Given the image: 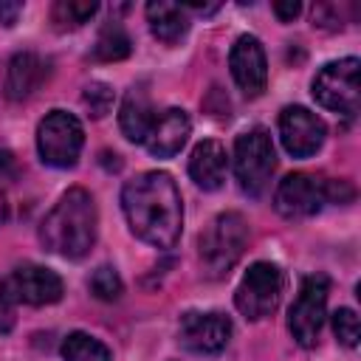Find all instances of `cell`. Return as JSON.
Listing matches in <instances>:
<instances>
[{
    "label": "cell",
    "mask_w": 361,
    "mask_h": 361,
    "mask_svg": "<svg viewBox=\"0 0 361 361\" xmlns=\"http://www.w3.org/2000/svg\"><path fill=\"white\" fill-rule=\"evenodd\" d=\"M62 358L65 361H110V350L87 333H71L62 344Z\"/></svg>",
    "instance_id": "cell-20"
},
{
    "label": "cell",
    "mask_w": 361,
    "mask_h": 361,
    "mask_svg": "<svg viewBox=\"0 0 361 361\" xmlns=\"http://www.w3.org/2000/svg\"><path fill=\"white\" fill-rule=\"evenodd\" d=\"M45 79H48V62L39 54H31V51L14 54L6 71V96L11 102H23L34 96Z\"/></svg>",
    "instance_id": "cell-15"
},
{
    "label": "cell",
    "mask_w": 361,
    "mask_h": 361,
    "mask_svg": "<svg viewBox=\"0 0 361 361\" xmlns=\"http://www.w3.org/2000/svg\"><path fill=\"white\" fill-rule=\"evenodd\" d=\"M11 327H14V305H11L8 285L0 279V336H6Z\"/></svg>",
    "instance_id": "cell-25"
},
{
    "label": "cell",
    "mask_w": 361,
    "mask_h": 361,
    "mask_svg": "<svg viewBox=\"0 0 361 361\" xmlns=\"http://www.w3.org/2000/svg\"><path fill=\"white\" fill-rule=\"evenodd\" d=\"M96 11H99V3H93V0H59V3L54 6L51 17H54L56 28L65 31V28H79V25H85Z\"/></svg>",
    "instance_id": "cell-21"
},
{
    "label": "cell",
    "mask_w": 361,
    "mask_h": 361,
    "mask_svg": "<svg viewBox=\"0 0 361 361\" xmlns=\"http://www.w3.org/2000/svg\"><path fill=\"white\" fill-rule=\"evenodd\" d=\"M324 135H327L324 121L307 107L293 104L279 113V138L293 158H310L313 152H319L324 144Z\"/></svg>",
    "instance_id": "cell-10"
},
{
    "label": "cell",
    "mask_w": 361,
    "mask_h": 361,
    "mask_svg": "<svg viewBox=\"0 0 361 361\" xmlns=\"http://www.w3.org/2000/svg\"><path fill=\"white\" fill-rule=\"evenodd\" d=\"M228 68H231V76L245 96H259L265 90L268 59H265L262 42L257 37H251V34L237 37V42L231 45V54H228Z\"/></svg>",
    "instance_id": "cell-11"
},
{
    "label": "cell",
    "mask_w": 361,
    "mask_h": 361,
    "mask_svg": "<svg viewBox=\"0 0 361 361\" xmlns=\"http://www.w3.org/2000/svg\"><path fill=\"white\" fill-rule=\"evenodd\" d=\"M20 11H23V3H6V0H0V23L3 25H14L17 17H20Z\"/></svg>",
    "instance_id": "cell-27"
},
{
    "label": "cell",
    "mask_w": 361,
    "mask_h": 361,
    "mask_svg": "<svg viewBox=\"0 0 361 361\" xmlns=\"http://www.w3.org/2000/svg\"><path fill=\"white\" fill-rule=\"evenodd\" d=\"M8 220V203H6V195L0 192V226Z\"/></svg>",
    "instance_id": "cell-29"
},
{
    "label": "cell",
    "mask_w": 361,
    "mask_h": 361,
    "mask_svg": "<svg viewBox=\"0 0 361 361\" xmlns=\"http://www.w3.org/2000/svg\"><path fill=\"white\" fill-rule=\"evenodd\" d=\"M248 243V223L240 212L217 214L200 234V262L212 276H223L245 251Z\"/></svg>",
    "instance_id": "cell-3"
},
{
    "label": "cell",
    "mask_w": 361,
    "mask_h": 361,
    "mask_svg": "<svg viewBox=\"0 0 361 361\" xmlns=\"http://www.w3.org/2000/svg\"><path fill=\"white\" fill-rule=\"evenodd\" d=\"M333 333H336V338H338L344 347H355V344H358V336H361V324H358L355 310L338 307V310L333 313Z\"/></svg>",
    "instance_id": "cell-24"
},
{
    "label": "cell",
    "mask_w": 361,
    "mask_h": 361,
    "mask_svg": "<svg viewBox=\"0 0 361 361\" xmlns=\"http://www.w3.org/2000/svg\"><path fill=\"white\" fill-rule=\"evenodd\" d=\"M87 288H90V293H93L96 299H102V302H113V299H118L121 290H124L121 276H118L116 268H110V265L96 268V271L90 274V279H87Z\"/></svg>",
    "instance_id": "cell-22"
},
{
    "label": "cell",
    "mask_w": 361,
    "mask_h": 361,
    "mask_svg": "<svg viewBox=\"0 0 361 361\" xmlns=\"http://www.w3.org/2000/svg\"><path fill=\"white\" fill-rule=\"evenodd\" d=\"M226 169H228V155L226 147L214 138L200 141L192 155H189V178L203 189V192H214L223 186L226 180Z\"/></svg>",
    "instance_id": "cell-16"
},
{
    "label": "cell",
    "mask_w": 361,
    "mask_h": 361,
    "mask_svg": "<svg viewBox=\"0 0 361 361\" xmlns=\"http://www.w3.org/2000/svg\"><path fill=\"white\" fill-rule=\"evenodd\" d=\"M82 104L87 107V113H90L93 118L107 116L110 107H113V90H110V85H104V82H90V85L85 87V93H82Z\"/></svg>",
    "instance_id": "cell-23"
},
{
    "label": "cell",
    "mask_w": 361,
    "mask_h": 361,
    "mask_svg": "<svg viewBox=\"0 0 361 361\" xmlns=\"http://www.w3.org/2000/svg\"><path fill=\"white\" fill-rule=\"evenodd\" d=\"M152 121H155V110H152V102L147 96V90L138 85V87H130L124 102H121V113H118V124H121V133L135 141V144H144L149 130H152Z\"/></svg>",
    "instance_id": "cell-17"
},
{
    "label": "cell",
    "mask_w": 361,
    "mask_h": 361,
    "mask_svg": "<svg viewBox=\"0 0 361 361\" xmlns=\"http://www.w3.org/2000/svg\"><path fill=\"white\" fill-rule=\"evenodd\" d=\"M96 203L87 189H68L39 226V240L51 254L82 259L96 243Z\"/></svg>",
    "instance_id": "cell-2"
},
{
    "label": "cell",
    "mask_w": 361,
    "mask_h": 361,
    "mask_svg": "<svg viewBox=\"0 0 361 361\" xmlns=\"http://www.w3.org/2000/svg\"><path fill=\"white\" fill-rule=\"evenodd\" d=\"M8 293L25 305H54L62 299L65 285L59 279V274H54L45 265H17L11 279H8Z\"/></svg>",
    "instance_id": "cell-12"
},
{
    "label": "cell",
    "mask_w": 361,
    "mask_h": 361,
    "mask_svg": "<svg viewBox=\"0 0 361 361\" xmlns=\"http://www.w3.org/2000/svg\"><path fill=\"white\" fill-rule=\"evenodd\" d=\"M0 178H17V161L8 149H0Z\"/></svg>",
    "instance_id": "cell-28"
},
{
    "label": "cell",
    "mask_w": 361,
    "mask_h": 361,
    "mask_svg": "<svg viewBox=\"0 0 361 361\" xmlns=\"http://www.w3.org/2000/svg\"><path fill=\"white\" fill-rule=\"evenodd\" d=\"M299 11H302V6H299L296 0H288V3H274V14H276L282 23H290L293 17H299Z\"/></svg>",
    "instance_id": "cell-26"
},
{
    "label": "cell",
    "mask_w": 361,
    "mask_h": 361,
    "mask_svg": "<svg viewBox=\"0 0 361 361\" xmlns=\"http://www.w3.org/2000/svg\"><path fill=\"white\" fill-rule=\"evenodd\" d=\"M189 133H192V121H189L186 110L169 107L161 116H155L152 130H149V135H147L144 144H147L149 155H155V158H172L186 144Z\"/></svg>",
    "instance_id": "cell-14"
},
{
    "label": "cell",
    "mask_w": 361,
    "mask_h": 361,
    "mask_svg": "<svg viewBox=\"0 0 361 361\" xmlns=\"http://www.w3.org/2000/svg\"><path fill=\"white\" fill-rule=\"evenodd\" d=\"M121 209L138 240L155 248H172L180 240L183 203L169 172L155 169L127 180L121 189Z\"/></svg>",
    "instance_id": "cell-1"
},
{
    "label": "cell",
    "mask_w": 361,
    "mask_h": 361,
    "mask_svg": "<svg viewBox=\"0 0 361 361\" xmlns=\"http://www.w3.org/2000/svg\"><path fill=\"white\" fill-rule=\"evenodd\" d=\"M130 51H133V45H130L127 31L121 28V23L113 20V23H107L99 31L96 45H93V59H99V62H118V59L130 56Z\"/></svg>",
    "instance_id": "cell-19"
},
{
    "label": "cell",
    "mask_w": 361,
    "mask_h": 361,
    "mask_svg": "<svg viewBox=\"0 0 361 361\" xmlns=\"http://www.w3.org/2000/svg\"><path fill=\"white\" fill-rule=\"evenodd\" d=\"M327 203V180L316 178L310 172H293L279 180L274 206L288 220H305L313 217Z\"/></svg>",
    "instance_id": "cell-9"
},
{
    "label": "cell",
    "mask_w": 361,
    "mask_h": 361,
    "mask_svg": "<svg viewBox=\"0 0 361 361\" xmlns=\"http://www.w3.org/2000/svg\"><path fill=\"white\" fill-rule=\"evenodd\" d=\"M82 144H85V130L79 118L65 110H51L37 127V149L42 164L48 166L56 169L73 166L79 161Z\"/></svg>",
    "instance_id": "cell-4"
},
{
    "label": "cell",
    "mask_w": 361,
    "mask_h": 361,
    "mask_svg": "<svg viewBox=\"0 0 361 361\" xmlns=\"http://www.w3.org/2000/svg\"><path fill=\"white\" fill-rule=\"evenodd\" d=\"M327 293L330 279L324 274L305 276L296 293V302L288 310V330L302 347H316L324 316H327Z\"/></svg>",
    "instance_id": "cell-8"
},
{
    "label": "cell",
    "mask_w": 361,
    "mask_h": 361,
    "mask_svg": "<svg viewBox=\"0 0 361 361\" xmlns=\"http://www.w3.org/2000/svg\"><path fill=\"white\" fill-rule=\"evenodd\" d=\"M282 288H285V276H282L279 265L254 262L243 274V279H240V285L234 290V305L245 319L259 322V319L271 316L279 307Z\"/></svg>",
    "instance_id": "cell-6"
},
{
    "label": "cell",
    "mask_w": 361,
    "mask_h": 361,
    "mask_svg": "<svg viewBox=\"0 0 361 361\" xmlns=\"http://www.w3.org/2000/svg\"><path fill=\"white\" fill-rule=\"evenodd\" d=\"M147 23L155 39L175 45L186 31H189V17H186V6L178 3H164V0H152L147 3Z\"/></svg>",
    "instance_id": "cell-18"
},
{
    "label": "cell",
    "mask_w": 361,
    "mask_h": 361,
    "mask_svg": "<svg viewBox=\"0 0 361 361\" xmlns=\"http://www.w3.org/2000/svg\"><path fill=\"white\" fill-rule=\"evenodd\" d=\"M231 338V322L223 313H186L180 319V344L200 355L220 353Z\"/></svg>",
    "instance_id": "cell-13"
},
{
    "label": "cell",
    "mask_w": 361,
    "mask_h": 361,
    "mask_svg": "<svg viewBox=\"0 0 361 361\" xmlns=\"http://www.w3.org/2000/svg\"><path fill=\"white\" fill-rule=\"evenodd\" d=\"M274 166H276V152H274L271 135L262 127H254V130H248L237 138V144H234V175H237V183L245 195L257 197L268 186Z\"/></svg>",
    "instance_id": "cell-5"
},
{
    "label": "cell",
    "mask_w": 361,
    "mask_h": 361,
    "mask_svg": "<svg viewBox=\"0 0 361 361\" xmlns=\"http://www.w3.org/2000/svg\"><path fill=\"white\" fill-rule=\"evenodd\" d=\"M358 71L361 62L355 56L338 59V62H327L316 79H313V99L341 116H355L358 113V102H361V85H358Z\"/></svg>",
    "instance_id": "cell-7"
}]
</instances>
